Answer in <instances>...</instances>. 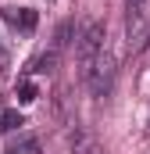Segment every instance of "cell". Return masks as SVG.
<instances>
[{"label": "cell", "instance_id": "obj_3", "mask_svg": "<svg viewBox=\"0 0 150 154\" xmlns=\"http://www.w3.org/2000/svg\"><path fill=\"white\" fill-rule=\"evenodd\" d=\"M7 22H14V25H22L25 32H32V29H36V11H29V7H11V11H7Z\"/></svg>", "mask_w": 150, "mask_h": 154}, {"label": "cell", "instance_id": "obj_5", "mask_svg": "<svg viewBox=\"0 0 150 154\" xmlns=\"http://www.w3.org/2000/svg\"><path fill=\"white\" fill-rule=\"evenodd\" d=\"M72 32H75V25H72V22H61V25H57V39H54V50L68 47V43H72Z\"/></svg>", "mask_w": 150, "mask_h": 154}, {"label": "cell", "instance_id": "obj_4", "mask_svg": "<svg viewBox=\"0 0 150 154\" xmlns=\"http://www.w3.org/2000/svg\"><path fill=\"white\" fill-rule=\"evenodd\" d=\"M54 68H57V50H46L32 61V72H54Z\"/></svg>", "mask_w": 150, "mask_h": 154}, {"label": "cell", "instance_id": "obj_1", "mask_svg": "<svg viewBox=\"0 0 150 154\" xmlns=\"http://www.w3.org/2000/svg\"><path fill=\"white\" fill-rule=\"evenodd\" d=\"M104 39H107V25L100 22V18H93V22H86V29L75 36V54H79V72H86L89 65H93V57L104 50Z\"/></svg>", "mask_w": 150, "mask_h": 154}, {"label": "cell", "instance_id": "obj_2", "mask_svg": "<svg viewBox=\"0 0 150 154\" xmlns=\"http://www.w3.org/2000/svg\"><path fill=\"white\" fill-rule=\"evenodd\" d=\"M114 57L107 54V50H100L97 57H93V65L82 72V79H86V86H89V93L93 97H107L111 93V86H114Z\"/></svg>", "mask_w": 150, "mask_h": 154}, {"label": "cell", "instance_id": "obj_6", "mask_svg": "<svg viewBox=\"0 0 150 154\" xmlns=\"http://www.w3.org/2000/svg\"><path fill=\"white\" fill-rule=\"evenodd\" d=\"M14 125H22V115H18V111H4V115H0V133H11Z\"/></svg>", "mask_w": 150, "mask_h": 154}, {"label": "cell", "instance_id": "obj_7", "mask_svg": "<svg viewBox=\"0 0 150 154\" xmlns=\"http://www.w3.org/2000/svg\"><path fill=\"white\" fill-rule=\"evenodd\" d=\"M125 7H129V18L132 14H150V0H125Z\"/></svg>", "mask_w": 150, "mask_h": 154}, {"label": "cell", "instance_id": "obj_8", "mask_svg": "<svg viewBox=\"0 0 150 154\" xmlns=\"http://www.w3.org/2000/svg\"><path fill=\"white\" fill-rule=\"evenodd\" d=\"M18 100H22V104L36 100V86H32V82H22V90H18Z\"/></svg>", "mask_w": 150, "mask_h": 154}]
</instances>
